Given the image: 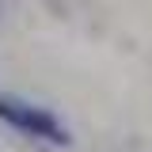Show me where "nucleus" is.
I'll return each instance as SVG.
<instances>
[{
  "label": "nucleus",
  "mask_w": 152,
  "mask_h": 152,
  "mask_svg": "<svg viewBox=\"0 0 152 152\" xmlns=\"http://www.w3.org/2000/svg\"><path fill=\"white\" fill-rule=\"evenodd\" d=\"M0 122H8L12 129L27 133V137L50 141V145H69V141H72V137H69V129H65V126H61L50 110L31 107V103L12 99V95H0Z\"/></svg>",
  "instance_id": "obj_1"
}]
</instances>
